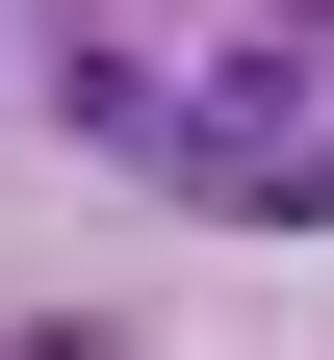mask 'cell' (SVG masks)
<instances>
[{"label":"cell","mask_w":334,"mask_h":360,"mask_svg":"<svg viewBox=\"0 0 334 360\" xmlns=\"http://www.w3.org/2000/svg\"><path fill=\"white\" fill-rule=\"evenodd\" d=\"M77 129H103V155H155L180 206H334V77L283 52V26H206V52L77 26Z\"/></svg>","instance_id":"obj_1"}]
</instances>
